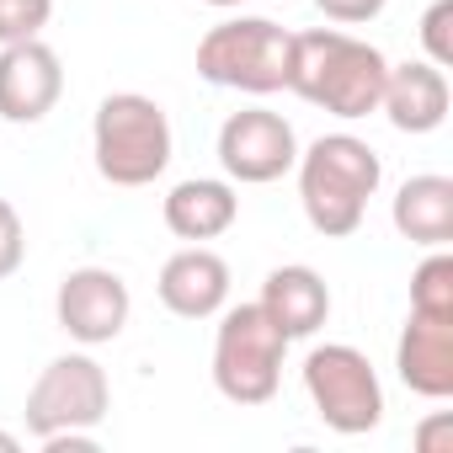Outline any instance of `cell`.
Here are the masks:
<instances>
[{
    "label": "cell",
    "mask_w": 453,
    "mask_h": 453,
    "mask_svg": "<svg viewBox=\"0 0 453 453\" xmlns=\"http://www.w3.org/2000/svg\"><path fill=\"white\" fill-rule=\"evenodd\" d=\"M304 395L315 416L342 437H363L384 421V384L373 363L347 342H326L304 357Z\"/></svg>",
    "instance_id": "obj_6"
},
{
    "label": "cell",
    "mask_w": 453,
    "mask_h": 453,
    "mask_svg": "<svg viewBox=\"0 0 453 453\" xmlns=\"http://www.w3.org/2000/svg\"><path fill=\"white\" fill-rule=\"evenodd\" d=\"M17 448H22V437H17V432H0V453H17Z\"/></svg>",
    "instance_id": "obj_23"
},
{
    "label": "cell",
    "mask_w": 453,
    "mask_h": 453,
    "mask_svg": "<svg viewBox=\"0 0 453 453\" xmlns=\"http://www.w3.org/2000/svg\"><path fill=\"white\" fill-rule=\"evenodd\" d=\"M411 310L432 320H453V257L437 246L416 273H411Z\"/></svg>",
    "instance_id": "obj_17"
},
{
    "label": "cell",
    "mask_w": 453,
    "mask_h": 453,
    "mask_svg": "<svg viewBox=\"0 0 453 453\" xmlns=\"http://www.w3.org/2000/svg\"><path fill=\"white\" fill-rule=\"evenodd\" d=\"M448 442H453V416H448V411H437V416L416 432V448H421V453H453Z\"/></svg>",
    "instance_id": "obj_22"
},
{
    "label": "cell",
    "mask_w": 453,
    "mask_h": 453,
    "mask_svg": "<svg viewBox=\"0 0 453 453\" xmlns=\"http://www.w3.org/2000/svg\"><path fill=\"white\" fill-rule=\"evenodd\" d=\"M384 75H389V59L342 33V27H315V33H294V49H288V91L304 96L310 107L352 123V118H368L379 112V96H384Z\"/></svg>",
    "instance_id": "obj_1"
},
{
    "label": "cell",
    "mask_w": 453,
    "mask_h": 453,
    "mask_svg": "<svg viewBox=\"0 0 453 453\" xmlns=\"http://www.w3.org/2000/svg\"><path fill=\"white\" fill-rule=\"evenodd\" d=\"M49 17H54V0H0V49L43 38Z\"/></svg>",
    "instance_id": "obj_18"
},
{
    "label": "cell",
    "mask_w": 453,
    "mask_h": 453,
    "mask_svg": "<svg viewBox=\"0 0 453 453\" xmlns=\"http://www.w3.org/2000/svg\"><path fill=\"white\" fill-rule=\"evenodd\" d=\"M65 96V65L43 38L0 49V118L6 123H43Z\"/></svg>",
    "instance_id": "obj_10"
},
{
    "label": "cell",
    "mask_w": 453,
    "mask_h": 453,
    "mask_svg": "<svg viewBox=\"0 0 453 453\" xmlns=\"http://www.w3.org/2000/svg\"><path fill=\"white\" fill-rule=\"evenodd\" d=\"M299 160V134L283 112H267V107H246V112H230L219 128V165L230 181L241 187H267L278 176H288Z\"/></svg>",
    "instance_id": "obj_8"
},
{
    "label": "cell",
    "mask_w": 453,
    "mask_h": 453,
    "mask_svg": "<svg viewBox=\"0 0 453 453\" xmlns=\"http://www.w3.org/2000/svg\"><path fill=\"white\" fill-rule=\"evenodd\" d=\"M379 112H384L400 134H437V128L448 123V75H442L437 65H426V59L389 65Z\"/></svg>",
    "instance_id": "obj_14"
},
{
    "label": "cell",
    "mask_w": 453,
    "mask_h": 453,
    "mask_svg": "<svg viewBox=\"0 0 453 453\" xmlns=\"http://www.w3.org/2000/svg\"><path fill=\"white\" fill-rule=\"evenodd\" d=\"M112 411V384H107V368L91 357V352H65L54 357L38 384L27 389V432L43 442L54 432H91L102 426Z\"/></svg>",
    "instance_id": "obj_7"
},
{
    "label": "cell",
    "mask_w": 453,
    "mask_h": 453,
    "mask_svg": "<svg viewBox=\"0 0 453 453\" xmlns=\"http://www.w3.org/2000/svg\"><path fill=\"white\" fill-rule=\"evenodd\" d=\"M257 304L273 315V326H278L288 342H299V336H315V331L326 326V315H331V288H326V278H320L315 267L288 262V267H273V273H267Z\"/></svg>",
    "instance_id": "obj_15"
},
{
    "label": "cell",
    "mask_w": 453,
    "mask_h": 453,
    "mask_svg": "<svg viewBox=\"0 0 453 453\" xmlns=\"http://www.w3.org/2000/svg\"><path fill=\"white\" fill-rule=\"evenodd\" d=\"M54 315H59V331L70 342L107 347V342L123 336V326L134 315V299H128V283L112 267H75V273L59 278Z\"/></svg>",
    "instance_id": "obj_9"
},
{
    "label": "cell",
    "mask_w": 453,
    "mask_h": 453,
    "mask_svg": "<svg viewBox=\"0 0 453 453\" xmlns=\"http://www.w3.org/2000/svg\"><path fill=\"white\" fill-rule=\"evenodd\" d=\"M91 155L102 181L112 187H150L171 165V118L144 91H112L102 96L91 118Z\"/></svg>",
    "instance_id": "obj_3"
},
{
    "label": "cell",
    "mask_w": 453,
    "mask_h": 453,
    "mask_svg": "<svg viewBox=\"0 0 453 453\" xmlns=\"http://www.w3.org/2000/svg\"><path fill=\"white\" fill-rule=\"evenodd\" d=\"M421 49H426V65H437V70L453 65V0H432V6H426Z\"/></svg>",
    "instance_id": "obj_19"
},
{
    "label": "cell",
    "mask_w": 453,
    "mask_h": 453,
    "mask_svg": "<svg viewBox=\"0 0 453 453\" xmlns=\"http://www.w3.org/2000/svg\"><path fill=\"white\" fill-rule=\"evenodd\" d=\"M315 6H320V17L336 22V27H363V22L384 17L389 0H315Z\"/></svg>",
    "instance_id": "obj_21"
},
{
    "label": "cell",
    "mask_w": 453,
    "mask_h": 453,
    "mask_svg": "<svg viewBox=\"0 0 453 453\" xmlns=\"http://www.w3.org/2000/svg\"><path fill=\"white\" fill-rule=\"evenodd\" d=\"M283 357H288V336L273 326V315L262 304L219 310L213 389L230 405H267L283 384Z\"/></svg>",
    "instance_id": "obj_5"
},
{
    "label": "cell",
    "mask_w": 453,
    "mask_h": 453,
    "mask_svg": "<svg viewBox=\"0 0 453 453\" xmlns=\"http://www.w3.org/2000/svg\"><path fill=\"white\" fill-rule=\"evenodd\" d=\"M288 49H294V33H283L273 17H230L203 33L197 75L219 91L273 96V91H288Z\"/></svg>",
    "instance_id": "obj_4"
},
{
    "label": "cell",
    "mask_w": 453,
    "mask_h": 453,
    "mask_svg": "<svg viewBox=\"0 0 453 453\" xmlns=\"http://www.w3.org/2000/svg\"><path fill=\"white\" fill-rule=\"evenodd\" d=\"M294 171H299L304 219L315 224V235H326V241L357 235V224L368 213V197L384 181V160L357 134H320L310 150H299Z\"/></svg>",
    "instance_id": "obj_2"
},
{
    "label": "cell",
    "mask_w": 453,
    "mask_h": 453,
    "mask_svg": "<svg viewBox=\"0 0 453 453\" xmlns=\"http://www.w3.org/2000/svg\"><path fill=\"white\" fill-rule=\"evenodd\" d=\"M160 219H165V230L176 241H219L224 230H235V219H241V197H235V181L230 176H187L165 192L160 203Z\"/></svg>",
    "instance_id": "obj_12"
},
{
    "label": "cell",
    "mask_w": 453,
    "mask_h": 453,
    "mask_svg": "<svg viewBox=\"0 0 453 453\" xmlns=\"http://www.w3.org/2000/svg\"><path fill=\"white\" fill-rule=\"evenodd\" d=\"M203 6H219V12H230V6H241V0H203Z\"/></svg>",
    "instance_id": "obj_24"
},
{
    "label": "cell",
    "mask_w": 453,
    "mask_h": 453,
    "mask_svg": "<svg viewBox=\"0 0 453 453\" xmlns=\"http://www.w3.org/2000/svg\"><path fill=\"white\" fill-rule=\"evenodd\" d=\"M27 262V230H22V213L0 197V283L17 278Z\"/></svg>",
    "instance_id": "obj_20"
},
{
    "label": "cell",
    "mask_w": 453,
    "mask_h": 453,
    "mask_svg": "<svg viewBox=\"0 0 453 453\" xmlns=\"http://www.w3.org/2000/svg\"><path fill=\"white\" fill-rule=\"evenodd\" d=\"M395 373L411 395L448 400L453 395V320H432L411 310L400 347H395Z\"/></svg>",
    "instance_id": "obj_13"
},
{
    "label": "cell",
    "mask_w": 453,
    "mask_h": 453,
    "mask_svg": "<svg viewBox=\"0 0 453 453\" xmlns=\"http://www.w3.org/2000/svg\"><path fill=\"white\" fill-rule=\"evenodd\" d=\"M389 219L411 246H426V251L453 246V181L437 171L405 176L395 203H389Z\"/></svg>",
    "instance_id": "obj_16"
},
{
    "label": "cell",
    "mask_w": 453,
    "mask_h": 453,
    "mask_svg": "<svg viewBox=\"0 0 453 453\" xmlns=\"http://www.w3.org/2000/svg\"><path fill=\"white\" fill-rule=\"evenodd\" d=\"M155 294L176 320H213L230 304V262L208 246H187L160 267Z\"/></svg>",
    "instance_id": "obj_11"
}]
</instances>
